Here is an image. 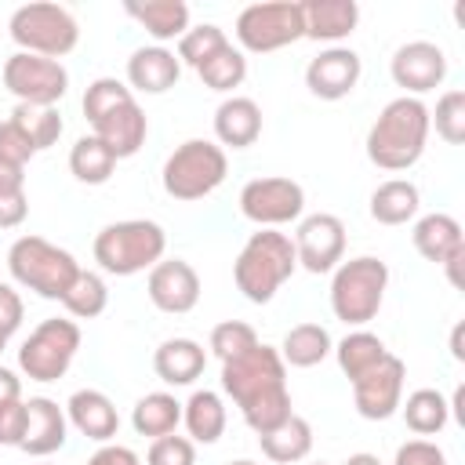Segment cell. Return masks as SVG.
Segmentation results:
<instances>
[{
	"instance_id": "6da1fadb",
	"label": "cell",
	"mask_w": 465,
	"mask_h": 465,
	"mask_svg": "<svg viewBox=\"0 0 465 465\" xmlns=\"http://www.w3.org/2000/svg\"><path fill=\"white\" fill-rule=\"evenodd\" d=\"M222 389L232 396L243 421L258 436L280 425L287 414H294L287 392V363L280 360V349L265 341L222 363Z\"/></svg>"
},
{
	"instance_id": "7a4b0ae2",
	"label": "cell",
	"mask_w": 465,
	"mask_h": 465,
	"mask_svg": "<svg viewBox=\"0 0 465 465\" xmlns=\"http://www.w3.org/2000/svg\"><path fill=\"white\" fill-rule=\"evenodd\" d=\"M84 116L94 131V138L116 156L127 160L145 145L149 134V120L142 113V105L134 102L131 87L116 76H98L87 84L84 91Z\"/></svg>"
},
{
	"instance_id": "3957f363",
	"label": "cell",
	"mask_w": 465,
	"mask_h": 465,
	"mask_svg": "<svg viewBox=\"0 0 465 465\" xmlns=\"http://www.w3.org/2000/svg\"><path fill=\"white\" fill-rule=\"evenodd\" d=\"M429 105L421 98H392L367 131V160L381 171H407L421 160L429 142Z\"/></svg>"
},
{
	"instance_id": "277c9868",
	"label": "cell",
	"mask_w": 465,
	"mask_h": 465,
	"mask_svg": "<svg viewBox=\"0 0 465 465\" xmlns=\"http://www.w3.org/2000/svg\"><path fill=\"white\" fill-rule=\"evenodd\" d=\"M294 269H298V254H294L291 236L276 232V229H258L240 247V254L232 262V280L247 302L265 305L294 276Z\"/></svg>"
},
{
	"instance_id": "5b68a950",
	"label": "cell",
	"mask_w": 465,
	"mask_h": 465,
	"mask_svg": "<svg viewBox=\"0 0 465 465\" xmlns=\"http://www.w3.org/2000/svg\"><path fill=\"white\" fill-rule=\"evenodd\" d=\"M7 272L18 287H25L47 302H62L65 291L73 287V280L80 276V262L65 247L25 232L7 247Z\"/></svg>"
},
{
	"instance_id": "8992f818",
	"label": "cell",
	"mask_w": 465,
	"mask_h": 465,
	"mask_svg": "<svg viewBox=\"0 0 465 465\" xmlns=\"http://www.w3.org/2000/svg\"><path fill=\"white\" fill-rule=\"evenodd\" d=\"M167 251V232L163 225L149 218H127V222H109L94 236V262L109 276H134L153 269Z\"/></svg>"
},
{
	"instance_id": "52a82bcc",
	"label": "cell",
	"mask_w": 465,
	"mask_h": 465,
	"mask_svg": "<svg viewBox=\"0 0 465 465\" xmlns=\"http://www.w3.org/2000/svg\"><path fill=\"white\" fill-rule=\"evenodd\" d=\"M385 287H389V265L381 258L360 254L338 262L331 276V312L349 327H363L378 316L385 302Z\"/></svg>"
},
{
	"instance_id": "ba28073f",
	"label": "cell",
	"mask_w": 465,
	"mask_h": 465,
	"mask_svg": "<svg viewBox=\"0 0 465 465\" xmlns=\"http://www.w3.org/2000/svg\"><path fill=\"white\" fill-rule=\"evenodd\" d=\"M229 174V156L222 145L207 142V138H189L182 142L167 160H163V171H160V182H163V193L174 196V200H203L211 196Z\"/></svg>"
},
{
	"instance_id": "9c48e42d",
	"label": "cell",
	"mask_w": 465,
	"mask_h": 465,
	"mask_svg": "<svg viewBox=\"0 0 465 465\" xmlns=\"http://www.w3.org/2000/svg\"><path fill=\"white\" fill-rule=\"evenodd\" d=\"M7 33L18 44V51L40 54V58H54V62L62 54H69L76 47V40H80V25H76L73 11L62 7V4H47V0L22 4L11 15Z\"/></svg>"
},
{
	"instance_id": "30bf717a",
	"label": "cell",
	"mask_w": 465,
	"mask_h": 465,
	"mask_svg": "<svg viewBox=\"0 0 465 465\" xmlns=\"http://www.w3.org/2000/svg\"><path fill=\"white\" fill-rule=\"evenodd\" d=\"M80 327L76 320L65 316H51L40 327H33V334L22 341L18 349V367L29 381H58L65 378V371L76 360L80 349Z\"/></svg>"
},
{
	"instance_id": "8fae6325",
	"label": "cell",
	"mask_w": 465,
	"mask_h": 465,
	"mask_svg": "<svg viewBox=\"0 0 465 465\" xmlns=\"http://www.w3.org/2000/svg\"><path fill=\"white\" fill-rule=\"evenodd\" d=\"M302 36H305V22H302V4H294V0L247 4L236 15V40L251 54L280 51Z\"/></svg>"
},
{
	"instance_id": "7c38bea8",
	"label": "cell",
	"mask_w": 465,
	"mask_h": 465,
	"mask_svg": "<svg viewBox=\"0 0 465 465\" xmlns=\"http://www.w3.org/2000/svg\"><path fill=\"white\" fill-rule=\"evenodd\" d=\"M305 211V189L294 178H251L240 189V214L262 229H280L287 222H298Z\"/></svg>"
},
{
	"instance_id": "4fadbf2b",
	"label": "cell",
	"mask_w": 465,
	"mask_h": 465,
	"mask_svg": "<svg viewBox=\"0 0 465 465\" xmlns=\"http://www.w3.org/2000/svg\"><path fill=\"white\" fill-rule=\"evenodd\" d=\"M4 87L25 105H58L69 91V73L54 58L15 51L4 62Z\"/></svg>"
},
{
	"instance_id": "5bb4252c",
	"label": "cell",
	"mask_w": 465,
	"mask_h": 465,
	"mask_svg": "<svg viewBox=\"0 0 465 465\" xmlns=\"http://www.w3.org/2000/svg\"><path fill=\"white\" fill-rule=\"evenodd\" d=\"M403 381H407V367L392 352L385 360H378L371 371H363L352 381V403H356L360 418H367V421L392 418L403 403Z\"/></svg>"
},
{
	"instance_id": "9a60e30c",
	"label": "cell",
	"mask_w": 465,
	"mask_h": 465,
	"mask_svg": "<svg viewBox=\"0 0 465 465\" xmlns=\"http://www.w3.org/2000/svg\"><path fill=\"white\" fill-rule=\"evenodd\" d=\"M294 254H298V265L305 272H334L338 262L345 258V225L338 214H309L298 222V232H294Z\"/></svg>"
},
{
	"instance_id": "2e32d148",
	"label": "cell",
	"mask_w": 465,
	"mask_h": 465,
	"mask_svg": "<svg viewBox=\"0 0 465 465\" xmlns=\"http://www.w3.org/2000/svg\"><path fill=\"white\" fill-rule=\"evenodd\" d=\"M389 73H392V84L403 87L411 98L432 91L443 84L447 76V54L440 44L432 40H411V44H400L392 62H389Z\"/></svg>"
},
{
	"instance_id": "e0dca14e",
	"label": "cell",
	"mask_w": 465,
	"mask_h": 465,
	"mask_svg": "<svg viewBox=\"0 0 465 465\" xmlns=\"http://www.w3.org/2000/svg\"><path fill=\"white\" fill-rule=\"evenodd\" d=\"M145 294L160 312L182 316V312L196 309V302H200V276L185 258H160L149 269Z\"/></svg>"
},
{
	"instance_id": "ac0fdd59",
	"label": "cell",
	"mask_w": 465,
	"mask_h": 465,
	"mask_svg": "<svg viewBox=\"0 0 465 465\" xmlns=\"http://www.w3.org/2000/svg\"><path fill=\"white\" fill-rule=\"evenodd\" d=\"M360 73H363V62L352 47H323L305 65V87L323 102H338L352 94V87L360 84Z\"/></svg>"
},
{
	"instance_id": "d6986e66",
	"label": "cell",
	"mask_w": 465,
	"mask_h": 465,
	"mask_svg": "<svg viewBox=\"0 0 465 465\" xmlns=\"http://www.w3.org/2000/svg\"><path fill=\"white\" fill-rule=\"evenodd\" d=\"M69 432V418L65 407H58L51 396H33L25 400V436H22V450L33 458H47L65 443Z\"/></svg>"
},
{
	"instance_id": "ffe728a7",
	"label": "cell",
	"mask_w": 465,
	"mask_h": 465,
	"mask_svg": "<svg viewBox=\"0 0 465 465\" xmlns=\"http://www.w3.org/2000/svg\"><path fill=\"white\" fill-rule=\"evenodd\" d=\"M65 418L80 436H87L94 443H109L116 436V429H120V414L113 407V400L105 392H98V389L73 392L69 403H65Z\"/></svg>"
},
{
	"instance_id": "44dd1931",
	"label": "cell",
	"mask_w": 465,
	"mask_h": 465,
	"mask_svg": "<svg viewBox=\"0 0 465 465\" xmlns=\"http://www.w3.org/2000/svg\"><path fill=\"white\" fill-rule=\"evenodd\" d=\"M182 76V62L174 51L153 44V47H138L131 58H127V84L131 91H142V94H163L178 84Z\"/></svg>"
},
{
	"instance_id": "7402d4cb",
	"label": "cell",
	"mask_w": 465,
	"mask_h": 465,
	"mask_svg": "<svg viewBox=\"0 0 465 465\" xmlns=\"http://www.w3.org/2000/svg\"><path fill=\"white\" fill-rule=\"evenodd\" d=\"M414 251L425 258V262H436V265H447L450 258L465 254V236H461V225L458 218L443 214V211H432L425 218L414 222Z\"/></svg>"
},
{
	"instance_id": "603a6c76",
	"label": "cell",
	"mask_w": 465,
	"mask_h": 465,
	"mask_svg": "<svg viewBox=\"0 0 465 465\" xmlns=\"http://www.w3.org/2000/svg\"><path fill=\"white\" fill-rule=\"evenodd\" d=\"M302 22H305L309 40H323V44L338 47V40H345L356 29L360 4L356 0H305L302 4Z\"/></svg>"
},
{
	"instance_id": "cb8c5ba5",
	"label": "cell",
	"mask_w": 465,
	"mask_h": 465,
	"mask_svg": "<svg viewBox=\"0 0 465 465\" xmlns=\"http://www.w3.org/2000/svg\"><path fill=\"white\" fill-rule=\"evenodd\" d=\"M262 134V109L254 98L232 94L214 109V138L229 149H247Z\"/></svg>"
},
{
	"instance_id": "d4e9b609",
	"label": "cell",
	"mask_w": 465,
	"mask_h": 465,
	"mask_svg": "<svg viewBox=\"0 0 465 465\" xmlns=\"http://www.w3.org/2000/svg\"><path fill=\"white\" fill-rule=\"evenodd\" d=\"M207 367V352L193 338H167L153 352V371L167 385H193Z\"/></svg>"
},
{
	"instance_id": "484cf974",
	"label": "cell",
	"mask_w": 465,
	"mask_h": 465,
	"mask_svg": "<svg viewBox=\"0 0 465 465\" xmlns=\"http://www.w3.org/2000/svg\"><path fill=\"white\" fill-rule=\"evenodd\" d=\"M124 11L163 47L167 40H182L189 29V4L182 0H145V4H124Z\"/></svg>"
},
{
	"instance_id": "4316f807",
	"label": "cell",
	"mask_w": 465,
	"mask_h": 465,
	"mask_svg": "<svg viewBox=\"0 0 465 465\" xmlns=\"http://www.w3.org/2000/svg\"><path fill=\"white\" fill-rule=\"evenodd\" d=\"M262 454L276 465H294L312 450V425L302 414H287L280 425H272L269 432L258 436Z\"/></svg>"
},
{
	"instance_id": "83f0119b",
	"label": "cell",
	"mask_w": 465,
	"mask_h": 465,
	"mask_svg": "<svg viewBox=\"0 0 465 465\" xmlns=\"http://www.w3.org/2000/svg\"><path fill=\"white\" fill-rule=\"evenodd\" d=\"M421 207V193L407 178H389L371 193V218L378 225H407Z\"/></svg>"
},
{
	"instance_id": "f1b7e54d",
	"label": "cell",
	"mask_w": 465,
	"mask_h": 465,
	"mask_svg": "<svg viewBox=\"0 0 465 465\" xmlns=\"http://www.w3.org/2000/svg\"><path fill=\"white\" fill-rule=\"evenodd\" d=\"M182 421H185L193 443H218L222 432H225V403H222V396L211 392V389H196L182 403Z\"/></svg>"
},
{
	"instance_id": "f546056e",
	"label": "cell",
	"mask_w": 465,
	"mask_h": 465,
	"mask_svg": "<svg viewBox=\"0 0 465 465\" xmlns=\"http://www.w3.org/2000/svg\"><path fill=\"white\" fill-rule=\"evenodd\" d=\"M331 352H334V341H331L327 327H320V323H298L280 341V360L287 367H316Z\"/></svg>"
},
{
	"instance_id": "4dcf8cb0",
	"label": "cell",
	"mask_w": 465,
	"mask_h": 465,
	"mask_svg": "<svg viewBox=\"0 0 465 465\" xmlns=\"http://www.w3.org/2000/svg\"><path fill=\"white\" fill-rule=\"evenodd\" d=\"M182 421V403L171 396V392H145L134 411H131V425L138 436H149V440H160L167 432H174Z\"/></svg>"
},
{
	"instance_id": "1f68e13d",
	"label": "cell",
	"mask_w": 465,
	"mask_h": 465,
	"mask_svg": "<svg viewBox=\"0 0 465 465\" xmlns=\"http://www.w3.org/2000/svg\"><path fill=\"white\" fill-rule=\"evenodd\" d=\"M400 411H403L407 429L414 436H421V440L436 436L450 421V403H447V396L440 389H414L407 396V403H400Z\"/></svg>"
},
{
	"instance_id": "d6a6232c",
	"label": "cell",
	"mask_w": 465,
	"mask_h": 465,
	"mask_svg": "<svg viewBox=\"0 0 465 465\" xmlns=\"http://www.w3.org/2000/svg\"><path fill=\"white\" fill-rule=\"evenodd\" d=\"M69 171L84 185H105L113 178V171H116V156L94 134H84L69 149Z\"/></svg>"
},
{
	"instance_id": "836d02e7",
	"label": "cell",
	"mask_w": 465,
	"mask_h": 465,
	"mask_svg": "<svg viewBox=\"0 0 465 465\" xmlns=\"http://www.w3.org/2000/svg\"><path fill=\"white\" fill-rule=\"evenodd\" d=\"M334 356H338L341 374H345L349 381H356L363 371H371L378 360H385L389 349H385V341H381L378 334H371V331H352V334H345V338L334 345Z\"/></svg>"
},
{
	"instance_id": "e575fe53",
	"label": "cell",
	"mask_w": 465,
	"mask_h": 465,
	"mask_svg": "<svg viewBox=\"0 0 465 465\" xmlns=\"http://www.w3.org/2000/svg\"><path fill=\"white\" fill-rule=\"evenodd\" d=\"M11 120L25 131V138L33 142V149L36 153H44V149H51L58 138H62V113L54 109V105H25V102H18L15 105V113H11Z\"/></svg>"
},
{
	"instance_id": "d590c367",
	"label": "cell",
	"mask_w": 465,
	"mask_h": 465,
	"mask_svg": "<svg viewBox=\"0 0 465 465\" xmlns=\"http://www.w3.org/2000/svg\"><path fill=\"white\" fill-rule=\"evenodd\" d=\"M62 305H65L69 316H76V320H94V316H102L105 305H109V287H105V280H102L98 272L80 269V276H76L73 287L65 291Z\"/></svg>"
},
{
	"instance_id": "8d00e7d4",
	"label": "cell",
	"mask_w": 465,
	"mask_h": 465,
	"mask_svg": "<svg viewBox=\"0 0 465 465\" xmlns=\"http://www.w3.org/2000/svg\"><path fill=\"white\" fill-rule=\"evenodd\" d=\"M196 73H200V80H203L211 91H232V87H240L243 76H247V58H243L240 47L225 44V47L214 51Z\"/></svg>"
},
{
	"instance_id": "74e56055",
	"label": "cell",
	"mask_w": 465,
	"mask_h": 465,
	"mask_svg": "<svg viewBox=\"0 0 465 465\" xmlns=\"http://www.w3.org/2000/svg\"><path fill=\"white\" fill-rule=\"evenodd\" d=\"M29 214V196H25V171L0 163V229L22 225Z\"/></svg>"
},
{
	"instance_id": "f35d334b",
	"label": "cell",
	"mask_w": 465,
	"mask_h": 465,
	"mask_svg": "<svg viewBox=\"0 0 465 465\" xmlns=\"http://www.w3.org/2000/svg\"><path fill=\"white\" fill-rule=\"evenodd\" d=\"M229 44V36H225V29L222 25H214V22H203V25H189L185 29V36L178 40V62H185V65H193V69H200L214 51H222Z\"/></svg>"
},
{
	"instance_id": "ab89813d",
	"label": "cell",
	"mask_w": 465,
	"mask_h": 465,
	"mask_svg": "<svg viewBox=\"0 0 465 465\" xmlns=\"http://www.w3.org/2000/svg\"><path fill=\"white\" fill-rule=\"evenodd\" d=\"M429 124H436V134L447 145L465 142V91H447L436 102V113H429Z\"/></svg>"
},
{
	"instance_id": "60d3db41",
	"label": "cell",
	"mask_w": 465,
	"mask_h": 465,
	"mask_svg": "<svg viewBox=\"0 0 465 465\" xmlns=\"http://www.w3.org/2000/svg\"><path fill=\"white\" fill-rule=\"evenodd\" d=\"M258 345V334H254V327L251 323H243V320H222L214 331H211V352L225 363V360H232V356H240V352H247V349H254Z\"/></svg>"
},
{
	"instance_id": "b9f144b4",
	"label": "cell",
	"mask_w": 465,
	"mask_h": 465,
	"mask_svg": "<svg viewBox=\"0 0 465 465\" xmlns=\"http://www.w3.org/2000/svg\"><path fill=\"white\" fill-rule=\"evenodd\" d=\"M145 465H196V443L189 436H160L153 440L149 454H145Z\"/></svg>"
},
{
	"instance_id": "7bdbcfd3",
	"label": "cell",
	"mask_w": 465,
	"mask_h": 465,
	"mask_svg": "<svg viewBox=\"0 0 465 465\" xmlns=\"http://www.w3.org/2000/svg\"><path fill=\"white\" fill-rule=\"evenodd\" d=\"M36 156V149H33V142L25 138V131L7 116L4 124H0V163H7V167H22L25 171V163Z\"/></svg>"
},
{
	"instance_id": "ee69618b",
	"label": "cell",
	"mask_w": 465,
	"mask_h": 465,
	"mask_svg": "<svg viewBox=\"0 0 465 465\" xmlns=\"http://www.w3.org/2000/svg\"><path fill=\"white\" fill-rule=\"evenodd\" d=\"M22 298L11 283H0V352L7 349V341L15 338V331L22 327Z\"/></svg>"
},
{
	"instance_id": "f6af8a7d",
	"label": "cell",
	"mask_w": 465,
	"mask_h": 465,
	"mask_svg": "<svg viewBox=\"0 0 465 465\" xmlns=\"http://www.w3.org/2000/svg\"><path fill=\"white\" fill-rule=\"evenodd\" d=\"M392 465H450V461H447V454H443L432 440H421V436H418V440L400 443Z\"/></svg>"
},
{
	"instance_id": "bcb514c9",
	"label": "cell",
	"mask_w": 465,
	"mask_h": 465,
	"mask_svg": "<svg viewBox=\"0 0 465 465\" xmlns=\"http://www.w3.org/2000/svg\"><path fill=\"white\" fill-rule=\"evenodd\" d=\"M25 436V400L0 403V447H18Z\"/></svg>"
},
{
	"instance_id": "7dc6e473",
	"label": "cell",
	"mask_w": 465,
	"mask_h": 465,
	"mask_svg": "<svg viewBox=\"0 0 465 465\" xmlns=\"http://www.w3.org/2000/svg\"><path fill=\"white\" fill-rule=\"evenodd\" d=\"M84 465H142V458L131 450V447H120V443H102Z\"/></svg>"
},
{
	"instance_id": "c3c4849f",
	"label": "cell",
	"mask_w": 465,
	"mask_h": 465,
	"mask_svg": "<svg viewBox=\"0 0 465 465\" xmlns=\"http://www.w3.org/2000/svg\"><path fill=\"white\" fill-rule=\"evenodd\" d=\"M11 400H22V378L0 367V403H11Z\"/></svg>"
},
{
	"instance_id": "681fc988",
	"label": "cell",
	"mask_w": 465,
	"mask_h": 465,
	"mask_svg": "<svg viewBox=\"0 0 465 465\" xmlns=\"http://www.w3.org/2000/svg\"><path fill=\"white\" fill-rule=\"evenodd\" d=\"M345 465H381V458H378V454L360 450V454H349V461H345Z\"/></svg>"
},
{
	"instance_id": "f907efd6",
	"label": "cell",
	"mask_w": 465,
	"mask_h": 465,
	"mask_svg": "<svg viewBox=\"0 0 465 465\" xmlns=\"http://www.w3.org/2000/svg\"><path fill=\"white\" fill-rule=\"evenodd\" d=\"M450 352H454V360H465V349H461V323H458L454 334H450Z\"/></svg>"
},
{
	"instance_id": "816d5d0a",
	"label": "cell",
	"mask_w": 465,
	"mask_h": 465,
	"mask_svg": "<svg viewBox=\"0 0 465 465\" xmlns=\"http://www.w3.org/2000/svg\"><path fill=\"white\" fill-rule=\"evenodd\" d=\"M229 465H258V461H251V458H240V461H229Z\"/></svg>"
},
{
	"instance_id": "f5cc1de1",
	"label": "cell",
	"mask_w": 465,
	"mask_h": 465,
	"mask_svg": "<svg viewBox=\"0 0 465 465\" xmlns=\"http://www.w3.org/2000/svg\"><path fill=\"white\" fill-rule=\"evenodd\" d=\"M312 465H327V461H312Z\"/></svg>"
},
{
	"instance_id": "db71d44e",
	"label": "cell",
	"mask_w": 465,
	"mask_h": 465,
	"mask_svg": "<svg viewBox=\"0 0 465 465\" xmlns=\"http://www.w3.org/2000/svg\"><path fill=\"white\" fill-rule=\"evenodd\" d=\"M44 465H47V461H44Z\"/></svg>"
}]
</instances>
